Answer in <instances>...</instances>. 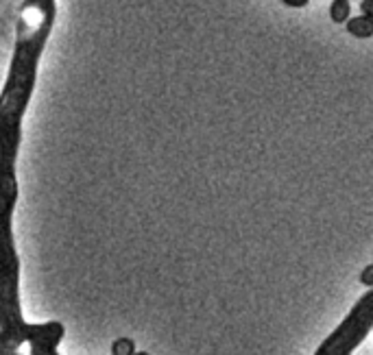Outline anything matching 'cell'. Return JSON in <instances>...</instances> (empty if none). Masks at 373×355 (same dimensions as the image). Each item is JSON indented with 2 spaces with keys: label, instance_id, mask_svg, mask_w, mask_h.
Masks as SVG:
<instances>
[{
  "label": "cell",
  "instance_id": "7a4b0ae2",
  "mask_svg": "<svg viewBox=\"0 0 373 355\" xmlns=\"http://www.w3.org/2000/svg\"><path fill=\"white\" fill-rule=\"evenodd\" d=\"M18 203L16 159L0 157V355L18 353L22 344L44 346L61 342L66 327L59 320L26 322L20 307V257L13 240V209Z\"/></svg>",
  "mask_w": 373,
  "mask_h": 355
},
{
  "label": "cell",
  "instance_id": "8992f818",
  "mask_svg": "<svg viewBox=\"0 0 373 355\" xmlns=\"http://www.w3.org/2000/svg\"><path fill=\"white\" fill-rule=\"evenodd\" d=\"M360 11H362V16L373 18V0H362V3H360Z\"/></svg>",
  "mask_w": 373,
  "mask_h": 355
},
{
  "label": "cell",
  "instance_id": "3957f363",
  "mask_svg": "<svg viewBox=\"0 0 373 355\" xmlns=\"http://www.w3.org/2000/svg\"><path fill=\"white\" fill-rule=\"evenodd\" d=\"M347 33L358 38V40H369L373 38V18L369 16H356V18H350L347 22Z\"/></svg>",
  "mask_w": 373,
  "mask_h": 355
},
{
  "label": "cell",
  "instance_id": "6da1fadb",
  "mask_svg": "<svg viewBox=\"0 0 373 355\" xmlns=\"http://www.w3.org/2000/svg\"><path fill=\"white\" fill-rule=\"evenodd\" d=\"M55 0H22L16 22V46L5 87L0 92V157L18 159L22 118L36 89L38 66L55 24Z\"/></svg>",
  "mask_w": 373,
  "mask_h": 355
},
{
  "label": "cell",
  "instance_id": "52a82bcc",
  "mask_svg": "<svg viewBox=\"0 0 373 355\" xmlns=\"http://www.w3.org/2000/svg\"><path fill=\"white\" fill-rule=\"evenodd\" d=\"M282 3L286 5V7H295V9H301V7H306L310 0H282Z\"/></svg>",
  "mask_w": 373,
  "mask_h": 355
},
{
  "label": "cell",
  "instance_id": "5b68a950",
  "mask_svg": "<svg viewBox=\"0 0 373 355\" xmlns=\"http://www.w3.org/2000/svg\"><path fill=\"white\" fill-rule=\"evenodd\" d=\"M136 342L131 338H116L112 342V355H134Z\"/></svg>",
  "mask_w": 373,
  "mask_h": 355
},
{
  "label": "cell",
  "instance_id": "277c9868",
  "mask_svg": "<svg viewBox=\"0 0 373 355\" xmlns=\"http://www.w3.org/2000/svg\"><path fill=\"white\" fill-rule=\"evenodd\" d=\"M350 13H352L350 0H332V5H330V18H332V22H336V24L347 22L350 20Z\"/></svg>",
  "mask_w": 373,
  "mask_h": 355
},
{
  "label": "cell",
  "instance_id": "ba28073f",
  "mask_svg": "<svg viewBox=\"0 0 373 355\" xmlns=\"http://www.w3.org/2000/svg\"><path fill=\"white\" fill-rule=\"evenodd\" d=\"M134 355H151V353H146V351H136Z\"/></svg>",
  "mask_w": 373,
  "mask_h": 355
}]
</instances>
